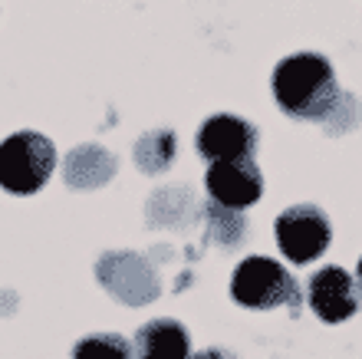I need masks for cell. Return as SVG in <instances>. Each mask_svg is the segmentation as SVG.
Listing matches in <instances>:
<instances>
[{"label":"cell","mask_w":362,"mask_h":359,"mask_svg":"<svg viewBox=\"0 0 362 359\" xmlns=\"http://www.w3.org/2000/svg\"><path fill=\"white\" fill-rule=\"evenodd\" d=\"M270 89L284 115L316 125H323V119L333 113V106L343 96L333 63L316 50H300L280 59L274 67Z\"/></svg>","instance_id":"1"},{"label":"cell","mask_w":362,"mask_h":359,"mask_svg":"<svg viewBox=\"0 0 362 359\" xmlns=\"http://www.w3.org/2000/svg\"><path fill=\"white\" fill-rule=\"evenodd\" d=\"M57 169V149L37 129H20L0 142V188L7 195H37Z\"/></svg>","instance_id":"2"},{"label":"cell","mask_w":362,"mask_h":359,"mask_svg":"<svg viewBox=\"0 0 362 359\" xmlns=\"http://www.w3.org/2000/svg\"><path fill=\"white\" fill-rule=\"evenodd\" d=\"M230 297L247 310H276L290 307V313H300V284L274 257H244L234 267L230 277Z\"/></svg>","instance_id":"3"},{"label":"cell","mask_w":362,"mask_h":359,"mask_svg":"<svg viewBox=\"0 0 362 359\" xmlns=\"http://www.w3.org/2000/svg\"><path fill=\"white\" fill-rule=\"evenodd\" d=\"M276 247L290 264H313L333 241V221L320 205H293L274 221Z\"/></svg>","instance_id":"4"},{"label":"cell","mask_w":362,"mask_h":359,"mask_svg":"<svg viewBox=\"0 0 362 359\" xmlns=\"http://www.w3.org/2000/svg\"><path fill=\"white\" fill-rule=\"evenodd\" d=\"M204 191L218 208L244 211L264 195V171L254 159L211 161L204 171Z\"/></svg>","instance_id":"5"},{"label":"cell","mask_w":362,"mask_h":359,"mask_svg":"<svg viewBox=\"0 0 362 359\" xmlns=\"http://www.w3.org/2000/svg\"><path fill=\"white\" fill-rule=\"evenodd\" d=\"M260 142V132L247 119L230 113H218L204 119L198 125V135H194V145H198V155L208 161H234V159H254Z\"/></svg>","instance_id":"6"},{"label":"cell","mask_w":362,"mask_h":359,"mask_svg":"<svg viewBox=\"0 0 362 359\" xmlns=\"http://www.w3.org/2000/svg\"><path fill=\"white\" fill-rule=\"evenodd\" d=\"M306 303L310 310L323 323H346L359 310V290H356V277L343 270L339 264L320 267L310 280H306Z\"/></svg>","instance_id":"7"},{"label":"cell","mask_w":362,"mask_h":359,"mask_svg":"<svg viewBox=\"0 0 362 359\" xmlns=\"http://www.w3.org/2000/svg\"><path fill=\"white\" fill-rule=\"evenodd\" d=\"M95 274L109 290H112L115 300L122 303H148L152 297H158V280H155L152 267L145 264L139 254H105L95 267Z\"/></svg>","instance_id":"8"},{"label":"cell","mask_w":362,"mask_h":359,"mask_svg":"<svg viewBox=\"0 0 362 359\" xmlns=\"http://www.w3.org/2000/svg\"><path fill=\"white\" fill-rule=\"evenodd\" d=\"M135 359H191V336L172 317L148 320L132 340Z\"/></svg>","instance_id":"9"},{"label":"cell","mask_w":362,"mask_h":359,"mask_svg":"<svg viewBox=\"0 0 362 359\" xmlns=\"http://www.w3.org/2000/svg\"><path fill=\"white\" fill-rule=\"evenodd\" d=\"M66 185L79 191L99 188L115 175V159L112 152L99 149V145H79L66 155Z\"/></svg>","instance_id":"10"},{"label":"cell","mask_w":362,"mask_h":359,"mask_svg":"<svg viewBox=\"0 0 362 359\" xmlns=\"http://www.w3.org/2000/svg\"><path fill=\"white\" fill-rule=\"evenodd\" d=\"M175 159V135L172 132H145L142 142L135 145V161L145 175H155V171H165Z\"/></svg>","instance_id":"11"},{"label":"cell","mask_w":362,"mask_h":359,"mask_svg":"<svg viewBox=\"0 0 362 359\" xmlns=\"http://www.w3.org/2000/svg\"><path fill=\"white\" fill-rule=\"evenodd\" d=\"M73 359H135V353L119 333H89L73 346Z\"/></svg>","instance_id":"12"},{"label":"cell","mask_w":362,"mask_h":359,"mask_svg":"<svg viewBox=\"0 0 362 359\" xmlns=\"http://www.w3.org/2000/svg\"><path fill=\"white\" fill-rule=\"evenodd\" d=\"M359 119H362L359 99H356L353 93H346V89H343L339 103L333 106V113L323 119V129H326V135H346V132H353L356 125H359Z\"/></svg>","instance_id":"13"},{"label":"cell","mask_w":362,"mask_h":359,"mask_svg":"<svg viewBox=\"0 0 362 359\" xmlns=\"http://www.w3.org/2000/svg\"><path fill=\"white\" fill-rule=\"evenodd\" d=\"M208 224L221 244H240V237H244V215H240V211H228V208L211 205Z\"/></svg>","instance_id":"14"},{"label":"cell","mask_w":362,"mask_h":359,"mask_svg":"<svg viewBox=\"0 0 362 359\" xmlns=\"http://www.w3.org/2000/svg\"><path fill=\"white\" fill-rule=\"evenodd\" d=\"M191 359H238V356L228 350H221V346H211V350H201L198 356H191Z\"/></svg>","instance_id":"15"},{"label":"cell","mask_w":362,"mask_h":359,"mask_svg":"<svg viewBox=\"0 0 362 359\" xmlns=\"http://www.w3.org/2000/svg\"><path fill=\"white\" fill-rule=\"evenodd\" d=\"M356 290H359V303H362V257H359V264H356Z\"/></svg>","instance_id":"16"}]
</instances>
